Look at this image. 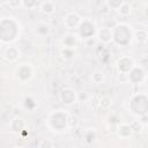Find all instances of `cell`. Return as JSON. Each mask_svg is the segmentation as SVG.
Segmentation results:
<instances>
[{
    "mask_svg": "<svg viewBox=\"0 0 148 148\" xmlns=\"http://www.w3.org/2000/svg\"><path fill=\"white\" fill-rule=\"evenodd\" d=\"M3 20L7 23V25L9 27V29H6L5 27H1V42L2 43L14 42L20 35L21 24L14 17H3Z\"/></svg>",
    "mask_w": 148,
    "mask_h": 148,
    "instance_id": "7a4b0ae2",
    "label": "cell"
},
{
    "mask_svg": "<svg viewBox=\"0 0 148 148\" xmlns=\"http://www.w3.org/2000/svg\"><path fill=\"white\" fill-rule=\"evenodd\" d=\"M50 31H51V27H50L47 23H45V22H39V23L36 24V27H35V32H36V35L42 36V37L49 35Z\"/></svg>",
    "mask_w": 148,
    "mask_h": 148,
    "instance_id": "4fadbf2b",
    "label": "cell"
},
{
    "mask_svg": "<svg viewBox=\"0 0 148 148\" xmlns=\"http://www.w3.org/2000/svg\"><path fill=\"white\" fill-rule=\"evenodd\" d=\"M3 58L8 61H15L20 58V50L15 46H8L3 52Z\"/></svg>",
    "mask_w": 148,
    "mask_h": 148,
    "instance_id": "8fae6325",
    "label": "cell"
},
{
    "mask_svg": "<svg viewBox=\"0 0 148 148\" xmlns=\"http://www.w3.org/2000/svg\"><path fill=\"white\" fill-rule=\"evenodd\" d=\"M133 37L132 28L125 23H119L112 29V40L120 46L130 44Z\"/></svg>",
    "mask_w": 148,
    "mask_h": 148,
    "instance_id": "6da1fadb",
    "label": "cell"
},
{
    "mask_svg": "<svg viewBox=\"0 0 148 148\" xmlns=\"http://www.w3.org/2000/svg\"><path fill=\"white\" fill-rule=\"evenodd\" d=\"M62 44L65 47H69V49H74L77 44V39L76 36L74 35H66L62 39Z\"/></svg>",
    "mask_w": 148,
    "mask_h": 148,
    "instance_id": "9a60e30c",
    "label": "cell"
},
{
    "mask_svg": "<svg viewBox=\"0 0 148 148\" xmlns=\"http://www.w3.org/2000/svg\"><path fill=\"white\" fill-rule=\"evenodd\" d=\"M92 81L95 83H101L103 81V73L102 72H95L92 74Z\"/></svg>",
    "mask_w": 148,
    "mask_h": 148,
    "instance_id": "603a6c76",
    "label": "cell"
},
{
    "mask_svg": "<svg viewBox=\"0 0 148 148\" xmlns=\"http://www.w3.org/2000/svg\"><path fill=\"white\" fill-rule=\"evenodd\" d=\"M138 97L140 103H135L133 99H131V103H130L131 111L136 116H143L148 112V96L143 94H139Z\"/></svg>",
    "mask_w": 148,
    "mask_h": 148,
    "instance_id": "3957f363",
    "label": "cell"
},
{
    "mask_svg": "<svg viewBox=\"0 0 148 148\" xmlns=\"http://www.w3.org/2000/svg\"><path fill=\"white\" fill-rule=\"evenodd\" d=\"M98 39L103 43H109L112 40V29L111 28H102L97 30Z\"/></svg>",
    "mask_w": 148,
    "mask_h": 148,
    "instance_id": "7c38bea8",
    "label": "cell"
},
{
    "mask_svg": "<svg viewBox=\"0 0 148 148\" xmlns=\"http://www.w3.org/2000/svg\"><path fill=\"white\" fill-rule=\"evenodd\" d=\"M23 1V7L28 9H32L37 6V0H22Z\"/></svg>",
    "mask_w": 148,
    "mask_h": 148,
    "instance_id": "7402d4cb",
    "label": "cell"
},
{
    "mask_svg": "<svg viewBox=\"0 0 148 148\" xmlns=\"http://www.w3.org/2000/svg\"><path fill=\"white\" fill-rule=\"evenodd\" d=\"M32 73L34 72H32V67L30 66V64H22L16 69L17 79L22 82H25V81L30 80L31 76H32Z\"/></svg>",
    "mask_w": 148,
    "mask_h": 148,
    "instance_id": "52a82bcc",
    "label": "cell"
},
{
    "mask_svg": "<svg viewBox=\"0 0 148 148\" xmlns=\"http://www.w3.org/2000/svg\"><path fill=\"white\" fill-rule=\"evenodd\" d=\"M13 123L16 124V127H13V128H12L13 132H20V131H22V130L24 128V126H25L24 120H23L22 118H15V119L13 120Z\"/></svg>",
    "mask_w": 148,
    "mask_h": 148,
    "instance_id": "ac0fdd59",
    "label": "cell"
},
{
    "mask_svg": "<svg viewBox=\"0 0 148 148\" xmlns=\"http://www.w3.org/2000/svg\"><path fill=\"white\" fill-rule=\"evenodd\" d=\"M118 12H119L120 15H123V16H127V15H130V13H131V6H130L128 3H126V2H124V3L119 7Z\"/></svg>",
    "mask_w": 148,
    "mask_h": 148,
    "instance_id": "d6986e66",
    "label": "cell"
},
{
    "mask_svg": "<svg viewBox=\"0 0 148 148\" xmlns=\"http://www.w3.org/2000/svg\"><path fill=\"white\" fill-rule=\"evenodd\" d=\"M80 36L84 39H88V38H91L92 36L97 35V28H96V24L94 21L89 20V18H86V20H82L81 24H80Z\"/></svg>",
    "mask_w": 148,
    "mask_h": 148,
    "instance_id": "277c9868",
    "label": "cell"
},
{
    "mask_svg": "<svg viewBox=\"0 0 148 148\" xmlns=\"http://www.w3.org/2000/svg\"><path fill=\"white\" fill-rule=\"evenodd\" d=\"M7 3L10 8H18V7L23 6L22 0H7Z\"/></svg>",
    "mask_w": 148,
    "mask_h": 148,
    "instance_id": "44dd1931",
    "label": "cell"
},
{
    "mask_svg": "<svg viewBox=\"0 0 148 148\" xmlns=\"http://www.w3.org/2000/svg\"><path fill=\"white\" fill-rule=\"evenodd\" d=\"M145 76H146L145 71L142 69V67H139V66H134L132 71L128 73V80H131V82L133 83L142 82L145 80Z\"/></svg>",
    "mask_w": 148,
    "mask_h": 148,
    "instance_id": "30bf717a",
    "label": "cell"
},
{
    "mask_svg": "<svg viewBox=\"0 0 148 148\" xmlns=\"http://www.w3.org/2000/svg\"><path fill=\"white\" fill-rule=\"evenodd\" d=\"M60 101L66 105H72L77 101V95L72 88H65L60 92Z\"/></svg>",
    "mask_w": 148,
    "mask_h": 148,
    "instance_id": "ba28073f",
    "label": "cell"
},
{
    "mask_svg": "<svg viewBox=\"0 0 148 148\" xmlns=\"http://www.w3.org/2000/svg\"><path fill=\"white\" fill-rule=\"evenodd\" d=\"M134 66L135 65H134L133 59L128 56H124L117 61V68H118L119 73H121V74H128Z\"/></svg>",
    "mask_w": 148,
    "mask_h": 148,
    "instance_id": "8992f818",
    "label": "cell"
},
{
    "mask_svg": "<svg viewBox=\"0 0 148 148\" xmlns=\"http://www.w3.org/2000/svg\"><path fill=\"white\" fill-rule=\"evenodd\" d=\"M40 10L44 13V14H46V15H50V14H52L54 10H56V5H54V2H52V1H44L42 5H40Z\"/></svg>",
    "mask_w": 148,
    "mask_h": 148,
    "instance_id": "2e32d148",
    "label": "cell"
},
{
    "mask_svg": "<svg viewBox=\"0 0 148 148\" xmlns=\"http://www.w3.org/2000/svg\"><path fill=\"white\" fill-rule=\"evenodd\" d=\"M117 132H118V135L120 138H128V136L132 135L133 130H132L131 125H128V124H121V125H119Z\"/></svg>",
    "mask_w": 148,
    "mask_h": 148,
    "instance_id": "5bb4252c",
    "label": "cell"
},
{
    "mask_svg": "<svg viewBox=\"0 0 148 148\" xmlns=\"http://www.w3.org/2000/svg\"><path fill=\"white\" fill-rule=\"evenodd\" d=\"M134 37H135V39H136L138 43H145V42L147 40L148 35H147L146 30H142V29H141V30H138V31L135 32Z\"/></svg>",
    "mask_w": 148,
    "mask_h": 148,
    "instance_id": "e0dca14e",
    "label": "cell"
},
{
    "mask_svg": "<svg viewBox=\"0 0 148 148\" xmlns=\"http://www.w3.org/2000/svg\"><path fill=\"white\" fill-rule=\"evenodd\" d=\"M49 119L51 120H57V124L53 125L52 130L53 131H62L64 128H66L67 126V123H68V117L65 112H62L61 110H58L53 113L50 114Z\"/></svg>",
    "mask_w": 148,
    "mask_h": 148,
    "instance_id": "5b68a950",
    "label": "cell"
},
{
    "mask_svg": "<svg viewBox=\"0 0 148 148\" xmlns=\"http://www.w3.org/2000/svg\"><path fill=\"white\" fill-rule=\"evenodd\" d=\"M123 3H124L123 0H108V6H109L110 8H112V9H116V10H118L119 7H120Z\"/></svg>",
    "mask_w": 148,
    "mask_h": 148,
    "instance_id": "ffe728a7",
    "label": "cell"
},
{
    "mask_svg": "<svg viewBox=\"0 0 148 148\" xmlns=\"http://www.w3.org/2000/svg\"><path fill=\"white\" fill-rule=\"evenodd\" d=\"M82 22V18L80 17V15L75 12H72V13H68L65 18H64V24L68 28V29H75L77 27H80Z\"/></svg>",
    "mask_w": 148,
    "mask_h": 148,
    "instance_id": "9c48e42d",
    "label": "cell"
}]
</instances>
